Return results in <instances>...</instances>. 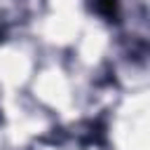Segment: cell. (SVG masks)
Returning a JSON list of instances; mask_svg holds the SVG:
<instances>
[{
    "instance_id": "1",
    "label": "cell",
    "mask_w": 150,
    "mask_h": 150,
    "mask_svg": "<svg viewBox=\"0 0 150 150\" xmlns=\"http://www.w3.org/2000/svg\"><path fill=\"white\" fill-rule=\"evenodd\" d=\"M94 5H96V12L103 14L105 19H112L117 14V0H96Z\"/></svg>"
}]
</instances>
